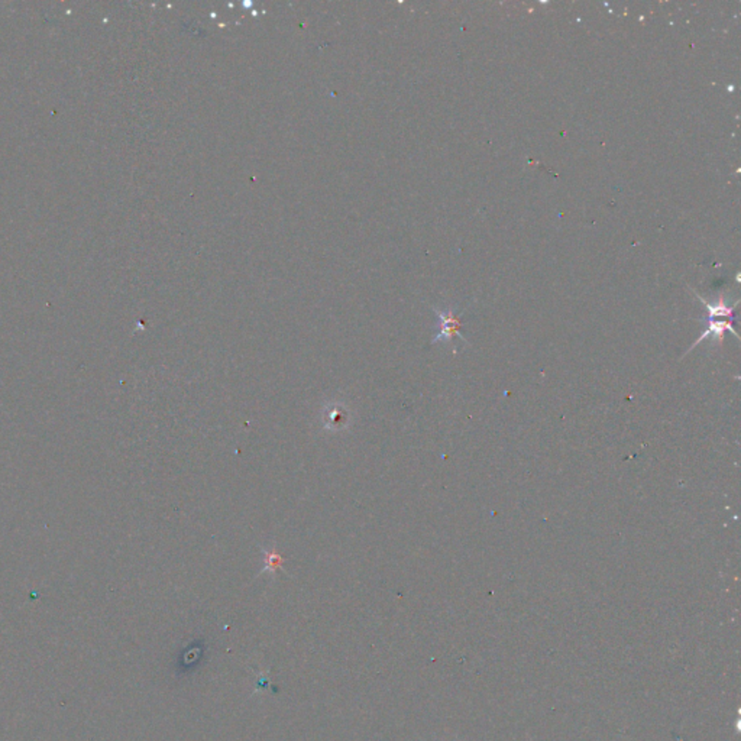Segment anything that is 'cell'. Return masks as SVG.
<instances>
[{
	"mask_svg": "<svg viewBox=\"0 0 741 741\" xmlns=\"http://www.w3.org/2000/svg\"><path fill=\"white\" fill-rule=\"evenodd\" d=\"M434 313L437 316V320H439V330H437V334L433 338L431 344H437L441 341H446V342H451L455 336H459V338L466 342V339L463 338V334L460 333V319L459 316L455 315V309H448V310H439V309H434Z\"/></svg>",
	"mask_w": 741,
	"mask_h": 741,
	"instance_id": "obj_1",
	"label": "cell"
},
{
	"mask_svg": "<svg viewBox=\"0 0 741 741\" xmlns=\"http://www.w3.org/2000/svg\"><path fill=\"white\" fill-rule=\"evenodd\" d=\"M728 330L735 336L737 339H740V338H738V334H737V332L732 329V323H731L730 320H714V319H708V324H706L705 330L702 332V334L699 336L698 341L694 342V345L689 348L688 353H689L695 346H698L699 344H702L705 339H713L714 344H720V345H721L723 341H724V334H725V332H728Z\"/></svg>",
	"mask_w": 741,
	"mask_h": 741,
	"instance_id": "obj_2",
	"label": "cell"
},
{
	"mask_svg": "<svg viewBox=\"0 0 741 741\" xmlns=\"http://www.w3.org/2000/svg\"><path fill=\"white\" fill-rule=\"evenodd\" d=\"M323 426L329 430L338 431L349 426V410L344 404H329L322 414Z\"/></svg>",
	"mask_w": 741,
	"mask_h": 741,
	"instance_id": "obj_3",
	"label": "cell"
},
{
	"mask_svg": "<svg viewBox=\"0 0 741 741\" xmlns=\"http://www.w3.org/2000/svg\"><path fill=\"white\" fill-rule=\"evenodd\" d=\"M696 297L701 300L702 305L705 306V310L706 313H708V319H718V317H725V319H731L732 320V316H734V309L735 306L738 305V301H735L732 306H728L727 302L724 301L723 297H720L715 302H710L703 300L701 295L696 294Z\"/></svg>",
	"mask_w": 741,
	"mask_h": 741,
	"instance_id": "obj_4",
	"label": "cell"
},
{
	"mask_svg": "<svg viewBox=\"0 0 741 741\" xmlns=\"http://www.w3.org/2000/svg\"><path fill=\"white\" fill-rule=\"evenodd\" d=\"M262 555H264V567L261 570V574H269V575H276V572L283 569V563H284V558L276 550V549H271V550H266V549H261Z\"/></svg>",
	"mask_w": 741,
	"mask_h": 741,
	"instance_id": "obj_5",
	"label": "cell"
}]
</instances>
